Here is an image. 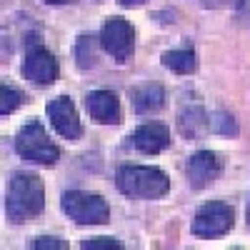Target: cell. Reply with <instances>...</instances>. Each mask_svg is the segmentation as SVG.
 Wrapping results in <instances>:
<instances>
[{
  "label": "cell",
  "mask_w": 250,
  "mask_h": 250,
  "mask_svg": "<svg viewBox=\"0 0 250 250\" xmlns=\"http://www.w3.org/2000/svg\"><path fill=\"white\" fill-rule=\"evenodd\" d=\"M33 250H68V243L58 235H40L30 243Z\"/></svg>",
  "instance_id": "d6986e66"
},
{
  "label": "cell",
  "mask_w": 250,
  "mask_h": 250,
  "mask_svg": "<svg viewBox=\"0 0 250 250\" xmlns=\"http://www.w3.org/2000/svg\"><path fill=\"white\" fill-rule=\"evenodd\" d=\"M43 3H48V5H70L73 0H43Z\"/></svg>",
  "instance_id": "44dd1931"
},
{
  "label": "cell",
  "mask_w": 250,
  "mask_h": 250,
  "mask_svg": "<svg viewBox=\"0 0 250 250\" xmlns=\"http://www.w3.org/2000/svg\"><path fill=\"white\" fill-rule=\"evenodd\" d=\"M100 48L120 65L130 62L135 53V28L130 25V20L120 15L105 18V23L100 28Z\"/></svg>",
  "instance_id": "8992f818"
},
{
  "label": "cell",
  "mask_w": 250,
  "mask_h": 250,
  "mask_svg": "<svg viewBox=\"0 0 250 250\" xmlns=\"http://www.w3.org/2000/svg\"><path fill=\"white\" fill-rule=\"evenodd\" d=\"M235 225V210L233 205H228L223 200H210L198 208V213L190 223V233L203 240L223 238L225 233H230Z\"/></svg>",
  "instance_id": "5b68a950"
},
{
  "label": "cell",
  "mask_w": 250,
  "mask_h": 250,
  "mask_svg": "<svg viewBox=\"0 0 250 250\" xmlns=\"http://www.w3.org/2000/svg\"><path fill=\"white\" fill-rule=\"evenodd\" d=\"M143 3H145V0H118V5H123V8H138Z\"/></svg>",
  "instance_id": "ffe728a7"
},
{
  "label": "cell",
  "mask_w": 250,
  "mask_h": 250,
  "mask_svg": "<svg viewBox=\"0 0 250 250\" xmlns=\"http://www.w3.org/2000/svg\"><path fill=\"white\" fill-rule=\"evenodd\" d=\"M210 5H230V3H235V0H208Z\"/></svg>",
  "instance_id": "7402d4cb"
},
{
  "label": "cell",
  "mask_w": 250,
  "mask_h": 250,
  "mask_svg": "<svg viewBox=\"0 0 250 250\" xmlns=\"http://www.w3.org/2000/svg\"><path fill=\"white\" fill-rule=\"evenodd\" d=\"M95 38L88 35V33H83L78 35L75 40V62H78V68L80 70H90L95 68Z\"/></svg>",
  "instance_id": "9a60e30c"
},
{
  "label": "cell",
  "mask_w": 250,
  "mask_h": 250,
  "mask_svg": "<svg viewBox=\"0 0 250 250\" xmlns=\"http://www.w3.org/2000/svg\"><path fill=\"white\" fill-rule=\"evenodd\" d=\"M130 103L138 115H148V113H158L165 105V90L158 83H145L130 90Z\"/></svg>",
  "instance_id": "4fadbf2b"
},
{
  "label": "cell",
  "mask_w": 250,
  "mask_h": 250,
  "mask_svg": "<svg viewBox=\"0 0 250 250\" xmlns=\"http://www.w3.org/2000/svg\"><path fill=\"white\" fill-rule=\"evenodd\" d=\"M130 145L143 153V155H158V153H165L173 145V138H170V128L165 123H158V120H150V123H143L133 130V135L128 138Z\"/></svg>",
  "instance_id": "30bf717a"
},
{
  "label": "cell",
  "mask_w": 250,
  "mask_h": 250,
  "mask_svg": "<svg viewBox=\"0 0 250 250\" xmlns=\"http://www.w3.org/2000/svg\"><path fill=\"white\" fill-rule=\"evenodd\" d=\"M163 65L178 73V75H190L198 68V58H195V48L193 45H183V48H173V50H165L160 55Z\"/></svg>",
  "instance_id": "5bb4252c"
},
{
  "label": "cell",
  "mask_w": 250,
  "mask_h": 250,
  "mask_svg": "<svg viewBox=\"0 0 250 250\" xmlns=\"http://www.w3.org/2000/svg\"><path fill=\"white\" fill-rule=\"evenodd\" d=\"M85 110L100 125H120L123 123V108L113 90H90L85 95Z\"/></svg>",
  "instance_id": "8fae6325"
},
{
  "label": "cell",
  "mask_w": 250,
  "mask_h": 250,
  "mask_svg": "<svg viewBox=\"0 0 250 250\" xmlns=\"http://www.w3.org/2000/svg\"><path fill=\"white\" fill-rule=\"evenodd\" d=\"M23 78L33 85L48 88L58 80V60L55 55L43 45L40 35L28 38L25 43V58H23Z\"/></svg>",
  "instance_id": "52a82bcc"
},
{
  "label": "cell",
  "mask_w": 250,
  "mask_h": 250,
  "mask_svg": "<svg viewBox=\"0 0 250 250\" xmlns=\"http://www.w3.org/2000/svg\"><path fill=\"white\" fill-rule=\"evenodd\" d=\"M15 153L30 165H40V168H53L60 160V148L50 140L45 133L43 123L38 118H30L15 135Z\"/></svg>",
  "instance_id": "3957f363"
},
{
  "label": "cell",
  "mask_w": 250,
  "mask_h": 250,
  "mask_svg": "<svg viewBox=\"0 0 250 250\" xmlns=\"http://www.w3.org/2000/svg\"><path fill=\"white\" fill-rule=\"evenodd\" d=\"M95 3H103V0H95Z\"/></svg>",
  "instance_id": "cb8c5ba5"
},
{
  "label": "cell",
  "mask_w": 250,
  "mask_h": 250,
  "mask_svg": "<svg viewBox=\"0 0 250 250\" xmlns=\"http://www.w3.org/2000/svg\"><path fill=\"white\" fill-rule=\"evenodd\" d=\"M83 250H123V243L118 238H85L80 243Z\"/></svg>",
  "instance_id": "ac0fdd59"
},
{
  "label": "cell",
  "mask_w": 250,
  "mask_h": 250,
  "mask_svg": "<svg viewBox=\"0 0 250 250\" xmlns=\"http://www.w3.org/2000/svg\"><path fill=\"white\" fill-rule=\"evenodd\" d=\"M223 175V158L215 150H198L185 163V180L193 190L213 185Z\"/></svg>",
  "instance_id": "9c48e42d"
},
{
  "label": "cell",
  "mask_w": 250,
  "mask_h": 250,
  "mask_svg": "<svg viewBox=\"0 0 250 250\" xmlns=\"http://www.w3.org/2000/svg\"><path fill=\"white\" fill-rule=\"evenodd\" d=\"M23 100H25V95L18 88L3 83V85H0V115H13L20 105H23Z\"/></svg>",
  "instance_id": "e0dca14e"
},
{
  "label": "cell",
  "mask_w": 250,
  "mask_h": 250,
  "mask_svg": "<svg viewBox=\"0 0 250 250\" xmlns=\"http://www.w3.org/2000/svg\"><path fill=\"white\" fill-rule=\"evenodd\" d=\"M115 188L125 198L158 200L170 190V178L155 165H120L115 173Z\"/></svg>",
  "instance_id": "7a4b0ae2"
},
{
  "label": "cell",
  "mask_w": 250,
  "mask_h": 250,
  "mask_svg": "<svg viewBox=\"0 0 250 250\" xmlns=\"http://www.w3.org/2000/svg\"><path fill=\"white\" fill-rule=\"evenodd\" d=\"M245 220H248V228H250V200H248V210H245Z\"/></svg>",
  "instance_id": "603a6c76"
},
{
  "label": "cell",
  "mask_w": 250,
  "mask_h": 250,
  "mask_svg": "<svg viewBox=\"0 0 250 250\" xmlns=\"http://www.w3.org/2000/svg\"><path fill=\"white\" fill-rule=\"evenodd\" d=\"M60 208H62V213L78 225H105V223H110V205L98 193L68 190L60 198Z\"/></svg>",
  "instance_id": "277c9868"
},
{
  "label": "cell",
  "mask_w": 250,
  "mask_h": 250,
  "mask_svg": "<svg viewBox=\"0 0 250 250\" xmlns=\"http://www.w3.org/2000/svg\"><path fill=\"white\" fill-rule=\"evenodd\" d=\"M178 130L188 140H198L210 130V115L198 100L183 103V108L178 110Z\"/></svg>",
  "instance_id": "7c38bea8"
},
{
  "label": "cell",
  "mask_w": 250,
  "mask_h": 250,
  "mask_svg": "<svg viewBox=\"0 0 250 250\" xmlns=\"http://www.w3.org/2000/svg\"><path fill=\"white\" fill-rule=\"evenodd\" d=\"M45 210V183L38 173L15 170L5 188V215L8 223L23 225L35 220Z\"/></svg>",
  "instance_id": "6da1fadb"
},
{
  "label": "cell",
  "mask_w": 250,
  "mask_h": 250,
  "mask_svg": "<svg viewBox=\"0 0 250 250\" xmlns=\"http://www.w3.org/2000/svg\"><path fill=\"white\" fill-rule=\"evenodd\" d=\"M45 113L50 118V125L55 128V133L60 138H65L70 143L80 140L83 138V123H80V115H78V108L70 95H58L53 98L48 105H45Z\"/></svg>",
  "instance_id": "ba28073f"
},
{
  "label": "cell",
  "mask_w": 250,
  "mask_h": 250,
  "mask_svg": "<svg viewBox=\"0 0 250 250\" xmlns=\"http://www.w3.org/2000/svg\"><path fill=\"white\" fill-rule=\"evenodd\" d=\"M238 120L228 113V110H215L210 113V133L225 135V138H235L238 135Z\"/></svg>",
  "instance_id": "2e32d148"
}]
</instances>
